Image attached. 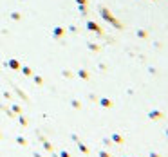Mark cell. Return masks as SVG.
<instances>
[{"label": "cell", "instance_id": "6da1fadb", "mask_svg": "<svg viewBox=\"0 0 168 157\" xmlns=\"http://www.w3.org/2000/svg\"><path fill=\"white\" fill-rule=\"evenodd\" d=\"M101 157H109V153H105V152H101Z\"/></svg>", "mask_w": 168, "mask_h": 157}]
</instances>
